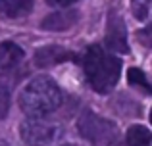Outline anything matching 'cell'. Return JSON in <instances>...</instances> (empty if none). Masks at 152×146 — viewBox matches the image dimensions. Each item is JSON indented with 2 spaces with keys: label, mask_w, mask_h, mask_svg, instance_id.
<instances>
[{
  "label": "cell",
  "mask_w": 152,
  "mask_h": 146,
  "mask_svg": "<svg viewBox=\"0 0 152 146\" xmlns=\"http://www.w3.org/2000/svg\"><path fill=\"white\" fill-rule=\"evenodd\" d=\"M106 46L114 52L127 54L129 46H127V29L123 19L119 17L115 12L108 15V25H106Z\"/></svg>",
  "instance_id": "obj_5"
},
{
  "label": "cell",
  "mask_w": 152,
  "mask_h": 146,
  "mask_svg": "<svg viewBox=\"0 0 152 146\" xmlns=\"http://www.w3.org/2000/svg\"><path fill=\"white\" fill-rule=\"evenodd\" d=\"M75 58L77 56L73 52H69V50L62 48L58 44H50V46H45V48H39L35 52V64L39 68H50V65L69 62V60H75Z\"/></svg>",
  "instance_id": "obj_6"
},
{
  "label": "cell",
  "mask_w": 152,
  "mask_h": 146,
  "mask_svg": "<svg viewBox=\"0 0 152 146\" xmlns=\"http://www.w3.org/2000/svg\"><path fill=\"white\" fill-rule=\"evenodd\" d=\"M33 10V0H0V15L23 17Z\"/></svg>",
  "instance_id": "obj_9"
},
{
  "label": "cell",
  "mask_w": 152,
  "mask_h": 146,
  "mask_svg": "<svg viewBox=\"0 0 152 146\" xmlns=\"http://www.w3.org/2000/svg\"><path fill=\"white\" fill-rule=\"evenodd\" d=\"M150 121H152V110H150Z\"/></svg>",
  "instance_id": "obj_16"
},
{
  "label": "cell",
  "mask_w": 152,
  "mask_h": 146,
  "mask_svg": "<svg viewBox=\"0 0 152 146\" xmlns=\"http://www.w3.org/2000/svg\"><path fill=\"white\" fill-rule=\"evenodd\" d=\"M62 90L50 77H35L19 94V106L29 117H45L60 108Z\"/></svg>",
  "instance_id": "obj_1"
},
{
  "label": "cell",
  "mask_w": 152,
  "mask_h": 146,
  "mask_svg": "<svg viewBox=\"0 0 152 146\" xmlns=\"http://www.w3.org/2000/svg\"><path fill=\"white\" fill-rule=\"evenodd\" d=\"M23 50L19 48L15 42H2L0 44V69H10L14 65H18L19 62L23 60Z\"/></svg>",
  "instance_id": "obj_8"
},
{
  "label": "cell",
  "mask_w": 152,
  "mask_h": 146,
  "mask_svg": "<svg viewBox=\"0 0 152 146\" xmlns=\"http://www.w3.org/2000/svg\"><path fill=\"white\" fill-rule=\"evenodd\" d=\"M10 94H12V85L6 75H0V121L6 117L8 108H10Z\"/></svg>",
  "instance_id": "obj_11"
},
{
  "label": "cell",
  "mask_w": 152,
  "mask_h": 146,
  "mask_svg": "<svg viewBox=\"0 0 152 146\" xmlns=\"http://www.w3.org/2000/svg\"><path fill=\"white\" fill-rule=\"evenodd\" d=\"M131 10L139 21L152 19V0H131Z\"/></svg>",
  "instance_id": "obj_12"
},
{
  "label": "cell",
  "mask_w": 152,
  "mask_h": 146,
  "mask_svg": "<svg viewBox=\"0 0 152 146\" xmlns=\"http://www.w3.org/2000/svg\"><path fill=\"white\" fill-rule=\"evenodd\" d=\"M77 131L87 142L94 146H110L118 139V127L106 117L93 112H83L77 121Z\"/></svg>",
  "instance_id": "obj_3"
},
{
  "label": "cell",
  "mask_w": 152,
  "mask_h": 146,
  "mask_svg": "<svg viewBox=\"0 0 152 146\" xmlns=\"http://www.w3.org/2000/svg\"><path fill=\"white\" fill-rule=\"evenodd\" d=\"M85 75L89 85L93 86V90H96L98 94H108L115 86L121 73V62L115 56L108 54L102 46L93 44L85 54Z\"/></svg>",
  "instance_id": "obj_2"
},
{
  "label": "cell",
  "mask_w": 152,
  "mask_h": 146,
  "mask_svg": "<svg viewBox=\"0 0 152 146\" xmlns=\"http://www.w3.org/2000/svg\"><path fill=\"white\" fill-rule=\"evenodd\" d=\"M19 137L27 146H48L58 137V127L42 117H29L19 127Z\"/></svg>",
  "instance_id": "obj_4"
},
{
  "label": "cell",
  "mask_w": 152,
  "mask_h": 146,
  "mask_svg": "<svg viewBox=\"0 0 152 146\" xmlns=\"http://www.w3.org/2000/svg\"><path fill=\"white\" fill-rule=\"evenodd\" d=\"M125 146H152V135L142 125H133L127 131Z\"/></svg>",
  "instance_id": "obj_10"
},
{
  "label": "cell",
  "mask_w": 152,
  "mask_h": 146,
  "mask_svg": "<svg viewBox=\"0 0 152 146\" xmlns=\"http://www.w3.org/2000/svg\"><path fill=\"white\" fill-rule=\"evenodd\" d=\"M127 81H129L133 86H139V89H142L146 94H152V86H150V83L146 81V75L142 73L141 69L131 68L129 71H127Z\"/></svg>",
  "instance_id": "obj_13"
},
{
  "label": "cell",
  "mask_w": 152,
  "mask_h": 146,
  "mask_svg": "<svg viewBox=\"0 0 152 146\" xmlns=\"http://www.w3.org/2000/svg\"><path fill=\"white\" fill-rule=\"evenodd\" d=\"M137 41L141 42L142 46H146V48H152V23L146 25L145 29L137 31Z\"/></svg>",
  "instance_id": "obj_14"
},
{
  "label": "cell",
  "mask_w": 152,
  "mask_h": 146,
  "mask_svg": "<svg viewBox=\"0 0 152 146\" xmlns=\"http://www.w3.org/2000/svg\"><path fill=\"white\" fill-rule=\"evenodd\" d=\"M46 2L50 4V6H69V4H73V2H77V0H46Z\"/></svg>",
  "instance_id": "obj_15"
},
{
  "label": "cell",
  "mask_w": 152,
  "mask_h": 146,
  "mask_svg": "<svg viewBox=\"0 0 152 146\" xmlns=\"http://www.w3.org/2000/svg\"><path fill=\"white\" fill-rule=\"evenodd\" d=\"M79 19V14L75 10H69V12H54V14L46 15L42 19V29L46 31H67L77 23Z\"/></svg>",
  "instance_id": "obj_7"
}]
</instances>
